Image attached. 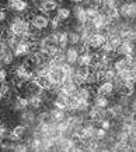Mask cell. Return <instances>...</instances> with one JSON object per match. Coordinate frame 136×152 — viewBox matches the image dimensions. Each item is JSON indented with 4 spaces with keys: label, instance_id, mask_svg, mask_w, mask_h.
<instances>
[{
    "label": "cell",
    "instance_id": "7a4b0ae2",
    "mask_svg": "<svg viewBox=\"0 0 136 152\" xmlns=\"http://www.w3.org/2000/svg\"><path fill=\"white\" fill-rule=\"evenodd\" d=\"M30 24H31V28L42 32L44 29H47L49 27V17L42 13L34 14V15H30Z\"/></svg>",
    "mask_w": 136,
    "mask_h": 152
},
{
    "label": "cell",
    "instance_id": "9c48e42d",
    "mask_svg": "<svg viewBox=\"0 0 136 152\" xmlns=\"http://www.w3.org/2000/svg\"><path fill=\"white\" fill-rule=\"evenodd\" d=\"M115 92V87H114L112 81H101L100 85H95V94L104 95V96H111Z\"/></svg>",
    "mask_w": 136,
    "mask_h": 152
},
{
    "label": "cell",
    "instance_id": "277c9868",
    "mask_svg": "<svg viewBox=\"0 0 136 152\" xmlns=\"http://www.w3.org/2000/svg\"><path fill=\"white\" fill-rule=\"evenodd\" d=\"M33 4L35 9L39 10L42 14H49L59 7V1L58 0H37Z\"/></svg>",
    "mask_w": 136,
    "mask_h": 152
},
{
    "label": "cell",
    "instance_id": "8992f818",
    "mask_svg": "<svg viewBox=\"0 0 136 152\" xmlns=\"http://www.w3.org/2000/svg\"><path fill=\"white\" fill-rule=\"evenodd\" d=\"M87 115H89L90 120L93 123H100L103 119L108 117L107 109H101V107H97V106H93V107H89L87 110Z\"/></svg>",
    "mask_w": 136,
    "mask_h": 152
},
{
    "label": "cell",
    "instance_id": "30bf717a",
    "mask_svg": "<svg viewBox=\"0 0 136 152\" xmlns=\"http://www.w3.org/2000/svg\"><path fill=\"white\" fill-rule=\"evenodd\" d=\"M10 105L13 106V110H16V112H21V110H24V109H28L30 107L28 98L23 96V95H17V96L14 98V101L11 102Z\"/></svg>",
    "mask_w": 136,
    "mask_h": 152
},
{
    "label": "cell",
    "instance_id": "d590c367",
    "mask_svg": "<svg viewBox=\"0 0 136 152\" xmlns=\"http://www.w3.org/2000/svg\"><path fill=\"white\" fill-rule=\"evenodd\" d=\"M1 141H3V140H1V138H0V144H1Z\"/></svg>",
    "mask_w": 136,
    "mask_h": 152
},
{
    "label": "cell",
    "instance_id": "484cf974",
    "mask_svg": "<svg viewBox=\"0 0 136 152\" xmlns=\"http://www.w3.org/2000/svg\"><path fill=\"white\" fill-rule=\"evenodd\" d=\"M67 42L73 45V46H77L80 43V35L79 32H76L75 29L73 31H67Z\"/></svg>",
    "mask_w": 136,
    "mask_h": 152
},
{
    "label": "cell",
    "instance_id": "f546056e",
    "mask_svg": "<svg viewBox=\"0 0 136 152\" xmlns=\"http://www.w3.org/2000/svg\"><path fill=\"white\" fill-rule=\"evenodd\" d=\"M13 145H14V142L10 141V140H7V141H1V144H0V149H1V151H13Z\"/></svg>",
    "mask_w": 136,
    "mask_h": 152
},
{
    "label": "cell",
    "instance_id": "5b68a950",
    "mask_svg": "<svg viewBox=\"0 0 136 152\" xmlns=\"http://www.w3.org/2000/svg\"><path fill=\"white\" fill-rule=\"evenodd\" d=\"M105 42V35L104 32H93L89 37V41H87V46L90 49H101V46Z\"/></svg>",
    "mask_w": 136,
    "mask_h": 152
},
{
    "label": "cell",
    "instance_id": "836d02e7",
    "mask_svg": "<svg viewBox=\"0 0 136 152\" xmlns=\"http://www.w3.org/2000/svg\"><path fill=\"white\" fill-rule=\"evenodd\" d=\"M7 81V71L4 67H0V84H3Z\"/></svg>",
    "mask_w": 136,
    "mask_h": 152
},
{
    "label": "cell",
    "instance_id": "d6986e66",
    "mask_svg": "<svg viewBox=\"0 0 136 152\" xmlns=\"http://www.w3.org/2000/svg\"><path fill=\"white\" fill-rule=\"evenodd\" d=\"M48 113H49L51 121H53V123H59V121L66 119V110H62V109H58V107H53Z\"/></svg>",
    "mask_w": 136,
    "mask_h": 152
},
{
    "label": "cell",
    "instance_id": "7402d4cb",
    "mask_svg": "<svg viewBox=\"0 0 136 152\" xmlns=\"http://www.w3.org/2000/svg\"><path fill=\"white\" fill-rule=\"evenodd\" d=\"M58 20H61V21H67V20L72 17V10L67 9V7H58L56 9V15H55Z\"/></svg>",
    "mask_w": 136,
    "mask_h": 152
},
{
    "label": "cell",
    "instance_id": "ffe728a7",
    "mask_svg": "<svg viewBox=\"0 0 136 152\" xmlns=\"http://www.w3.org/2000/svg\"><path fill=\"white\" fill-rule=\"evenodd\" d=\"M107 113H108V116H111L112 119H121L122 116H123V113H125V109H123L119 103H115V105L108 107Z\"/></svg>",
    "mask_w": 136,
    "mask_h": 152
},
{
    "label": "cell",
    "instance_id": "4fadbf2b",
    "mask_svg": "<svg viewBox=\"0 0 136 152\" xmlns=\"http://www.w3.org/2000/svg\"><path fill=\"white\" fill-rule=\"evenodd\" d=\"M79 49L77 46H70L67 50H65V61L69 63V64L75 66L77 63V59H79Z\"/></svg>",
    "mask_w": 136,
    "mask_h": 152
},
{
    "label": "cell",
    "instance_id": "d6a6232c",
    "mask_svg": "<svg viewBox=\"0 0 136 152\" xmlns=\"http://www.w3.org/2000/svg\"><path fill=\"white\" fill-rule=\"evenodd\" d=\"M6 20H7V10H6V7L0 6V24L4 23Z\"/></svg>",
    "mask_w": 136,
    "mask_h": 152
},
{
    "label": "cell",
    "instance_id": "ba28073f",
    "mask_svg": "<svg viewBox=\"0 0 136 152\" xmlns=\"http://www.w3.org/2000/svg\"><path fill=\"white\" fill-rule=\"evenodd\" d=\"M27 134V127L24 124H17L14 126L13 129L9 131V135H7V138L6 140H10V141H20V140H23V137Z\"/></svg>",
    "mask_w": 136,
    "mask_h": 152
},
{
    "label": "cell",
    "instance_id": "1f68e13d",
    "mask_svg": "<svg viewBox=\"0 0 136 152\" xmlns=\"http://www.w3.org/2000/svg\"><path fill=\"white\" fill-rule=\"evenodd\" d=\"M9 131H10V130L7 129V126H6V124H0V138H1V140H6V138H7Z\"/></svg>",
    "mask_w": 136,
    "mask_h": 152
},
{
    "label": "cell",
    "instance_id": "e575fe53",
    "mask_svg": "<svg viewBox=\"0 0 136 152\" xmlns=\"http://www.w3.org/2000/svg\"><path fill=\"white\" fill-rule=\"evenodd\" d=\"M3 99H4V96H3V94H1V92H0V102H1V101H3Z\"/></svg>",
    "mask_w": 136,
    "mask_h": 152
},
{
    "label": "cell",
    "instance_id": "9a60e30c",
    "mask_svg": "<svg viewBox=\"0 0 136 152\" xmlns=\"http://www.w3.org/2000/svg\"><path fill=\"white\" fill-rule=\"evenodd\" d=\"M33 83L35 84L39 89H42V91H49V89L53 87L47 75H35V78H34Z\"/></svg>",
    "mask_w": 136,
    "mask_h": 152
},
{
    "label": "cell",
    "instance_id": "52a82bcc",
    "mask_svg": "<svg viewBox=\"0 0 136 152\" xmlns=\"http://www.w3.org/2000/svg\"><path fill=\"white\" fill-rule=\"evenodd\" d=\"M119 9V14L121 17L128 20H132L135 17V11H136V6L135 1H126V3H122L121 6H118Z\"/></svg>",
    "mask_w": 136,
    "mask_h": 152
},
{
    "label": "cell",
    "instance_id": "8fae6325",
    "mask_svg": "<svg viewBox=\"0 0 136 152\" xmlns=\"http://www.w3.org/2000/svg\"><path fill=\"white\" fill-rule=\"evenodd\" d=\"M72 14H73L75 20L79 24L87 23V15H86V7H84V6L76 4L75 7H73V10H72Z\"/></svg>",
    "mask_w": 136,
    "mask_h": 152
},
{
    "label": "cell",
    "instance_id": "ac0fdd59",
    "mask_svg": "<svg viewBox=\"0 0 136 152\" xmlns=\"http://www.w3.org/2000/svg\"><path fill=\"white\" fill-rule=\"evenodd\" d=\"M79 66H89L91 67L94 63V53L93 52H86V53H80L79 59H77Z\"/></svg>",
    "mask_w": 136,
    "mask_h": 152
},
{
    "label": "cell",
    "instance_id": "2e32d148",
    "mask_svg": "<svg viewBox=\"0 0 136 152\" xmlns=\"http://www.w3.org/2000/svg\"><path fill=\"white\" fill-rule=\"evenodd\" d=\"M9 9L14 10L17 14H23V13H25V11L30 10V3H28V0H16Z\"/></svg>",
    "mask_w": 136,
    "mask_h": 152
},
{
    "label": "cell",
    "instance_id": "7c38bea8",
    "mask_svg": "<svg viewBox=\"0 0 136 152\" xmlns=\"http://www.w3.org/2000/svg\"><path fill=\"white\" fill-rule=\"evenodd\" d=\"M35 119H37V116H35V113H34L33 110H28V109L21 110L20 120H21V123H23L27 129H28V127H33V123L35 121Z\"/></svg>",
    "mask_w": 136,
    "mask_h": 152
},
{
    "label": "cell",
    "instance_id": "e0dca14e",
    "mask_svg": "<svg viewBox=\"0 0 136 152\" xmlns=\"http://www.w3.org/2000/svg\"><path fill=\"white\" fill-rule=\"evenodd\" d=\"M53 107H58V109H62V110H67V96L65 94L58 92L56 96L53 98Z\"/></svg>",
    "mask_w": 136,
    "mask_h": 152
},
{
    "label": "cell",
    "instance_id": "d4e9b609",
    "mask_svg": "<svg viewBox=\"0 0 136 152\" xmlns=\"http://www.w3.org/2000/svg\"><path fill=\"white\" fill-rule=\"evenodd\" d=\"M67 43H69V42H67V31H59V34H58V42H56L58 48L66 49V45H67Z\"/></svg>",
    "mask_w": 136,
    "mask_h": 152
},
{
    "label": "cell",
    "instance_id": "603a6c76",
    "mask_svg": "<svg viewBox=\"0 0 136 152\" xmlns=\"http://www.w3.org/2000/svg\"><path fill=\"white\" fill-rule=\"evenodd\" d=\"M94 99V106L97 107H101V109H107L108 105H109V99L108 96H104V95H100V94H95V96L93 98Z\"/></svg>",
    "mask_w": 136,
    "mask_h": 152
},
{
    "label": "cell",
    "instance_id": "cb8c5ba5",
    "mask_svg": "<svg viewBox=\"0 0 136 152\" xmlns=\"http://www.w3.org/2000/svg\"><path fill=\"white\" fill-rule=\"evenodd\" d=\"M117 73H119V71H123V70H129V69H132L131 66L128 64V61H126V59L125 57H122V59H118V60H115L114 61V67H112Z\"/></svg>",
    "mask_w": 136,
    "mask_h": 152
},
{
    "label": "cell",
    "instance_id": "4dcf8cb0",
    "mask_svg": "<svg viewBox=\"0 0 136 152\" xmlns=\"http://www.w3.org/2000/svg\"><path fill=\"white\" fill-rule=\"evenodd\" d=\"M100 127H101V129H104V130H109L111 129V127H112V123H111V121H109V119H108V117H105V119H103L101 120V121H100Z\"/></svg>",
    "mask_w": 136,
    "mask_h": 152
},
{
    "label": "cell",
    "instance_id": "f1b7e54d",
    "mask_svg": "<svg viewBox=\"0 0 136 152\" xmlns=\"http://www.w3.org/2000/svg\"><path fill=\"white\" fill-rule=\"evenodd\" d=\"M62 25V21L61 20H58L56 17H52L49 18V27L52 28V31H55V29H59Z\"/></svg>",
    "mask_w": 136,
    "mask_h": 152
},
{
    "label": "cell",
    "instance_id": "5bb4252c",
    "mask_svg": "<svg viewBox=\"0 0 136 152\" xmlns=\"http://www.w3.org/2000/svg\"><path fill=\"white\" fill-rule=\"evenodd\" d=\"M135 52V48H133V42H121L119 46L117 48V55L119 56H129L133 55Z\"/></svg>",
    "mask_w": 136,
    "mask_h": 152
},
{
    "label": "cell",
    "instance_id": "6da1fadb",
    "mask_svg": "<svg viewBox=\"0 0 136 152\" xmlns=\"http://www.w3.org/2000/svg\"><path fill=\"white\" fill-rule=\"evenodd\" d=\"M7 29H9V32L14 34V35L21 38L31 31V24H30L27 17H23V14H17L16 17H13L10 20Z\"/></svg>",
    "mask_w": 136,
    "mask_h": 152
},
{
    "label": "cell",
    "instance_id": "44dd1931",
    "mask_svg": "<svg viewBox=\"0 0 136 152\" xmlns=\"http://www.w3.org/2000/svg\"><path fill=\"white\" fill-rule=\"evenodd\" d=\"M14 61V55H13V50L10 49V48H7L1 55H0V63L3 66H10L11 63Z\"/></svg>",
    "mask_w": 136,
    "mask_h": 152
},
{
    "label": "cell",
    "instance_id": "3957f363",
    "mask_svg": "<svg viewBox=\"0 0 136 152\" xmlns=\"http://www.w3.org/2000/svg\"><path fill=\"white\" fill-rule=\"evenodd\" d=\"M35 49H37L35 45H31V43H28V42L20 39L18 43L13 48V55H14V57L21 59V57H24V56H28L30 53H31L33 50H35Z\"/></svg>",
    "mask_w": 136,
    "mask_h": 152
},
{
    "label": "cell",
    "instance_id": "4316f807",
    "mask_svg": "<svg viewBox=\"0 0 136 152\" xmlns=\"http://www.w3.org/2000/svg\"><path fill=\"white\" fill-rule=\"evenodd\" d=\"M91 71V69H90L89 66H77L75 69V74L76 75H79V77H81V78H84L89 75V73Z\"/></svg>",
    "mask_w": 136,
    "mask_h": 152
},
{
    "label": "cell",
    "instance_id": "83f0119b",
    "mask_svg": "<svg viewBox=\"0 0 136 152\" xmlns=\"http://www.w3.org/2000/svg\"><path fill=\"white\" fill-rule=\"evenodd\" d=\"M13 151L16 152H25V151H30L28 145H27V142H23L21 140L20 141H16L14 145H13Z\"/></svg>",
    "mask_w": 136,
    "mask_h": 152
}]
</instances>
